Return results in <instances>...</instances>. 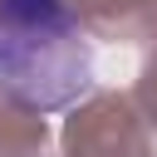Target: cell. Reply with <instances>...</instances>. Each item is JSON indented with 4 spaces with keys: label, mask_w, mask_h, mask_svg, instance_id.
Returning <instances> with one entry per match:
<instances>
[{
    "label": "cell",
    "mask_w": 157,
    "mask_h": 157,
    "mask_svg": "<svg viewBox=\"0 0 157 157\" xmlns=\"http://www.w3.org/2000/svg\"><path fill=\"white\" fill-rule=\"evenodd\" d=\"M88 74L69 0H0V98L25 113H54L88 88Z\"/></svg>",
    "instance_id": "obj_1"
}]
</instances>
